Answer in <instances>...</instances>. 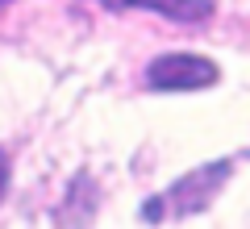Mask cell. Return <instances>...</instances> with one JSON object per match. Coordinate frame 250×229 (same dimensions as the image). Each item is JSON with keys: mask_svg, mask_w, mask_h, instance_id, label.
I'll return each mask as SVG.
<instances>
[{"mask_svg": "<svg viewBox=\"0 0 250 229\" xmlns=\"http://www.w3.org/2000/svg\"><path fill=\"white\" fill-rule=\"evenodd\" d=\"M229 175H233V159H217V163H205V167L188 171V175L175 179L167 192L150 196V200L138 208V221H146V225H163V221L196 217V212H205L208 204L221 196V187L229 184Z\"/></svg>", "mask_w": 250, "mask_h": 229, "instance_id": "obj_1", "label": "cell"}, {"mask_svg": "<svg viewBox=\"0 0 250 229\" xmlns=\"http://www.w3.org/2000/svg\"><path fill=\"white\" fill-rule=\"evenodd\" d=\"M217 80H221V67L205 54H159L142 75L150 92H205Z\"/></svg>", "mask_w": 250, "mask_h": 229, "instance_id": "obj_2", "label": "cell"}, {"mask_svg": "<svg viewBox=\"0 0 250 229\" xmlns=\"http://www.w3.org/2000/svg\"><path fill=\"white\" fill-rule=\"evenodd\" d=\"M108 9H146V13H163L171 21H205L213 17V0H104Z\"/></svg>", "mask_w": 250, "mask_h": 229, "instance_id": "obj_3", "label": "cell"}, {"mask_svg": "<svg viewBox=\"0 0 250 229\" xmlns=\"http://www.w3.org/2000/svg\"><path fill=\"white\" fill-rule=\"evenodd\" d=\"M9 175H13V167H9V154L0 150V200H4V192H9Z\"/></svg>", "mask_w": 250, "mask_h": 229, "instance_id": "obj_4", "label": "cell"}, {"mask_svg": "<svg viewBox=\"0 0 250 229\" xmlns=\"http://www.w3.org/2000/svg\"><path fill=\"white\" fill-rule=\"evenodd\" d=\"M0 4H9V0H0Z\"/></svg>", "mask_w": 250, "mask_h": 229, "instance_id": "obj_5", "label": "cell"}]
</instances>
